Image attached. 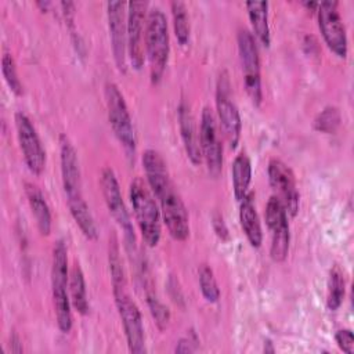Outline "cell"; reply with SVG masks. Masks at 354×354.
Segmentation results:
<instances>
[{
    "instance_id": "1",
    "label": "cell",
    "mask_w": 354,
    "mask_h": 354,
    "mask_svg": "<svg viewBox=\"0 0 354 354\" xmlns=\"http://www.w3.org/2000/svg\"><path fill=\"white\" fill-rule=\"evenodd\" d=\"M142 167L153 196L159 201L162 218L169 234L176 241H185L189 235V220L187 207L176 191L167 166L162 155L155 149H145Z\"/></svg>"
},
{
    "instance_id": "2",
    "label": "cell",
    "mask_w": 354,
    "mask_h": 354,
    "mask_svg": "<svg viewBox=\"0 0 354 354\" xmlns=\"http://www.w3.org/2000/svg\"><path fill=\"white\" fill-rule=\"evenodd\" d=\"M109 270L112 279V292L115 304L123 324L127 346L131 353L141 354L145 351V333L140 308L127 290L126 275L119 254V245L115 236L109 241Z\"/></svg>"
},
{
    "instance_id": "3",
    "label": "cell",
    "mask_w": 354,
    "mask_h": 354,
    "mask_svg": "<svg viewBox=\"0 0 354 354\" xmlns=\"http://www.w3.org/2000/svg\"><path fill=\"white\" fill-rule=\"evenodd\" d=\"M59 160H61L62 185H64L65 195L68 198L66 201H68L71 214L75 218L83 235L88 239H95L98 235L97 225L83 198L77 153L71 140L65 134L59 136Z\"/></svg>"
},
{
    "instance_id": "4",
    "label": "cell",
    "mask_w": 354,
    "mask_h": 354,
    "mask_svg": "<svg viewBox=\"0 0 354 354\" xmlns=\"http://www.w3.org/2000/svg\"><path fill=\"white\" fill-rule=\"evenodd\" d=\"M69 289V270H68V249L62 239L57 241L53 248L51 264V290L53 303L57 318V325L62 333L72 329V311Z\"/></svg>"
},
{
    "instance_id": "5",
    "label": "cell",
    "mask_w": 354,
    "mask_h": 354,
    "mask_svg": "<svg viewBox=\"0 0 354 354\" xmlns=\"http://www.w3.org/2000/svg\"><path fill=\"white\" fill-rule=\"evenodd\" d=\"M129 195L144 242L148 246H156L162 232V214L151 188H148L144 181L137 177L130 184Z\"/></svg>"
},
{
    "instance_id": "6",
    "label": "cell",
    "mask_w": 354,
    "mask_h": 354,
    "mask_svg": "<svg viewBox=\"0 0 354 354\" xmlns=\"http://www.w3.org/2000/svg\"><path fill=\"white\" fill-rule=\"evenodd\" d=\"M145 51L149 61L151 80L158 83L165 72L170 51L167 18L160 7L151 8L147 15Z\"/></svg>"
},
{
    "instance_id": "7",
    "label": "cell",
    "mask_w": 354,
    "mask_h": 354,
    "mask_svg": "<svg viewBox=\"0 0 354 354\" xmlns=\"http://www.w3.org/2000/svg\"><path fill=\"white\" fill-rule=\"evenodd\" d=\"M105 101H106L109 124L116 138L119 140V142L123 145V148L129 155L134 153L137 140H136L133 122H131L124 97L115 83L105 84Z\"/></svg>"
},
{
    "instance_id": "8",
    "label": "cell",
    "mask_w": 354,
    "mask_h": 354,
    "mask_svg": "<svg viewBox=\"0 0 354 354\" xmlns=\"http://www.w3.org/2000/svg\"><path fill=\"white\" fill-rule=\"evenodd\" d=\"M236 40H238V51H239V59L242 65L246 93L254 105H260L263 93H261L260 57H259L257 43L254 40L253 33L246 28H241L238 30Z\"/></svg>"
},
{
    "instance_id": "9",
    "label": "cell",
    "mask_w": 354,
    "mask_h": 354,
    "mask_svg": "<svg viewBox=\"0 0 354 354\" xmlns=\"http://www.w3.org/2000/svg\"><path fill=\"white\" fill-rule=\"evenodd\" d=\"M216 108L218 113V119L223 126V131L227 137L230 147L234 149L241 138V115L239 111L232 101L231 95V84L227 72H221L216 84Z\"/></svg>"
},
{
    "instance_id": "10",
    "label": "cell",
    "mask_w": 354,
    "mask_h": 354,
    "mask_svg": "<svg viewBox=\"0 0 354 354\" xmlns=\"http://www.w3.org/2000/svg\"><path fill=\"white\" fill-rule=\"evenodd\" d=\"M100 184H101V192H102L104 201L106 203V207H108L111 216L115 218V221L120 225L122 231L124 232V239H126L127 246H134V242H136L134 228L130 221L127 207L123 202L118 178L111 167L102 169L101 177H100Z\"/></svg>"
},
{
    "instance_id": "11",
    "label": "cell",
    "mask_w": 354,
    "mask_h": 354,
    "mask_svg": "<svg viewBox=\"0 0 354 354\" xmlns=\"http://www.w3.org/2000/svg\"><path fill=\"white\" fill-rule=\"evenodd\" d=\"M318 26L326 46L340 58L347 55V33L337 1H322L317 7Z\"/></svg>"
},
{
    "instance_id": "12",
    "label": "cell",
    "mask_w": 354,
    "mask_h": 354,
    "mask_svg": "<svg viewBox=\"0 0 354 354\" xmlns=\"http://www.w3.org/2000/svg\"><path fill=\"white\" fill-rule=\"evenodd\" d=\"M266 223L271 234L270 256L274 261L281 263L288 257L290 234L288 213L282 202L275 195H271L266 205Z\"/></svg>"
},
{
    "instance_id": "13",
    "label": "cell",
    "mask_w": 354,
    "mask_h": 354,
    "mask_svg": "<svg viewBox=\"0 0 354 354\" xmlns=\"http://www.w3.org/2000/svg\"><path fill=\"white\" fill-rule=\"evenodd\" d=\"M199 144L210 176L218 177L223 169V144L218 136L216 116L209 106H205L201 115Z\"/></svg>"
},
{
    "instance_id": "14",
    "label": "cell",
    "mask_w": 354,
    "mask_h": 354,
    "mask_svg": "<svg viewBox=\"0 0 354 354\" xmlns=\"http://www.w3.org/2000/svg\"><path fill=\"white\" fill-rule=\"evenodd\" d=\"M268 181L274 195L282 202L288 216L295 217L299 210V191L292 169L278 158H272L267 167Z\"/></svg>"
},
{
    "instance_id": "15",
    "label": "cell",
    "mask_w": 354,
    "mask_h": 354,
    "mask_svg": "<svg viewBox=\"0 0 354 354\" xmlns=\"http://www.w3.org/2000/svg\"><path fill=\"white\" fill-rule=\"evenodd\" d=\"M15 127L18 142L28 169L33 174H40L46 165V152L32 120L26 113L19 111L15 113Z\"/></svg>"
},
{
    "instance_id": "16",
    "label": "cell",
    "mask_w": 354,
    "mask_h": 354,
    "mask_svg": "<svg viewBox=\"0 0 354 354\" xmlns=\"http://www.w3.org/2000/svg\"><path fill=\"white\" fill-rule=\"evenodd\" d=\"M127 53L131 65L140 69L144 64L145 25H147V1L127 3Z\"/></svg>"
},
{
    "instance_id": "17",
    "label": "cell",
    "mask_w": 354,
    "mask_h": 354,
    "mask_svg": "<svg viewBox=\"0 0 354 354\" xmlns=\"http://www.w3.org/2000/svg\"><path fill=\"white\" fill-rule=\"evenodd\" d=\"M124 7H126V3L123 1L106 3L112 53H113L116 66L120 72H126V55H127L126 54L127 53V22L124 19Z\"/></svg>"
},
{
    "instance_id": "18",
    "label": "cell",
    "mask_w": 354,
    "mask_h": 354,
    "mask_svg": "<svg viewBox=\"0 0 354 354\" xmlns=\"http://www.w3.org/2000/svg\"><path fill=\"white\" fill-rule=\"evenodd\" d=\"M178 126H180V133H181L187 156L194 165H199L202 162L199 133L195 124L194 115L189 106L184 101L180 102L178 105Z\"/></svg>"
},
{
    "instance_id": "19",
    "label": "cell",
    "mask_w": 354,
    "mask_h": 354,
    "mask_svg": "<svg viewBox=\"0 0 354 354\" xmlns=\"http://www.w3.org/2000/svg\"><path fill=\"white\" fill-rule=\"evenodd\" d=\"M239 221H241V227H242L249 243L253 248H260V245L263 242V231H261L260 218H259V214L256 210L253 192H248L245 195V198L241 201Z\"/></svg>"
},
{
    "instance_id": "20",
    "label": "cell",
    "mask_w": 354,
    "mask_h": 354,
    "mask_svg": "<svg viewBox=\"0 0 354 354\" xmlns=\"http://www.w3.org/2000/svg\"><path fill=\"white\" fill-rule=\"evenodd\" d=\"M25 194L40 234L48 235L51 231V212L44 199V195L32 183H25Z\"/></svg>"
},
{
    "instance_id": "21",
    "label": "cell",
    "mask_w": 354,
    "mask_h": 354,
    "mask_svg": "<svg viewBox=\"0 0 354 354\" xmlns=\"http://www.w3.org/2000/svg\"><path fill=\"white\" fill-rule=\"evenodd\" d=\"M248 15L254 35L266 47L270 46V26H268V3L267 1H248Z\"/></svg>"
},
{
    "instance_id": "22",
    "label": "cell",
    "mask_w": 354,
    "mask_h": 354,
    "mask_svg": "<svg viewBox=\"0 0 354 354\" xmlns=\"http://www.w3.org/2000/svg\"><path fill=\"white\" fill-rule=\"evenodd\" d=\"M252 180V163L245 152L236 155L232 163V189L236 201H242L248 194Z\"/></svg>"
},
{
    "instance_id": "23",
    "label": "cell",
    "mask_w": 354,
    "mask_h": 354,
    "mask_svg": "<svg viewBox=\"0 0 354 354\" xmlns=\"http://www.w3.org/2000/svg\"><path fill=\"white\" fill-rule=\"evenodd\" d=\"M69 296L71 303L76 308V311L82 315L88 313V300L86 290V281L80 264L77 261L73 263L69 271Z\"/></svg>"
},
{
    "instance_id": "24",
    "label": "cell",
    "mask_w": 354,
    "mask_h": 354,
    "mask_svg": "<svg viewBox=\"0 0 354 354\" xmlns=\"http://www.w3.org/2000/svg\"><path fill=\"white\" fill-rule=\"evenodd\" d=\"M344 274L339 266H333L329 272L328 279V295H326V307L330 311H336L344 299Z\"/></svg>"
},
{
    "instance_id": "25",
    "label": "cell",
    "mask_w": 354,
    "mask_h": 354,
    "mask_svg": "<svg viewBox=\"0 0 354 354\" xmlns=\"http://www.w3.org/2000/svg\"><path fill=\"white\" fill-rule=\"evenodd\" d=\"M170 7H171L173 26H174L176 37L180 44H185L189 37V19H188L187 7L180 0L171 1Z\"/></svg>"
},
{
    "instance_id": "26",
    "label": "cell",
    "mask_w": 354,
    "mask_h": 354,
    "mask_svg": "<svg viewBox=\"0 0 354 354\" xmlns=\"http://www.w3.org/2000/svg\"><path fill=\"white\" fill-rule=\"evenodd\" d=\"M198 277L203 297L210 303H216L220 299V289L217 286L213 270L207 264H201L198 268Z\"/></svg>"
},
{
    "instance_id": "27",
    "label": "cell",
    "mask_w": 354,
    "mask_h": 354,
    "mask_svg": "<svg viewBox=\"0 0 354 354\" xmlns=\"http://www.w3.org/2000/svg\"><path fill=\"white\" fill-rule=\"evenodd\" d=\"M340 112L336 106H325L314 119V129L317 131L325 133V134H332L337 130L340 124Z\"/></svg>"
},
{
    "instance_id": "28",
    "label": "cell",
    "mask_w": 354,
    "mask_h": 354,
    "mask_svg": "<svg viewBox=\"0 0 354 354\" xmlns=\"http://www.w3.org/2000/svg\"><path fill=\"white\" fill-rule=\"evenodd\" d=\"M145 290H147V301H148V307L151 310L152 317L155 318V322L158 325L159 329H165L167 326V322L170 319V313L169 308L158 299V296L155 295L153 289L151 288V282L145 283Z\"/></svg>"
},
{
    "instance_id": "29",
    "label": "cell",
    "mask_w": 354,
    "mask_h": 354,
    "mask_svg": "<svg viewBox=\"0 0 354 354\" xmlns=\"http://www.w3.org/2000/svg\"><path fill=\"white\" fill-rule=\"evenodd\" d=\"M1 72H3V76H4L8 87L11 88V91L15 93L17 95H21L24 93V86L18 77L15 61H14L12 55L8 53H4L3 58H1Z\"/></svg>"
},
{
    "instance_id": "30",
    "label": "cell",
    "mask_w": 354,
    "mask_h": 354,
    "mask_svg": "<svg viewBox=\"0 0 354 354\" xmlns=\"http://www.w3.org/2000/svg\"><path fill=\"white\" fill-rule=\"evenodd\" d=\"M335 339L342 351L346 354L354 353V335L350 329H339L335 335Z\"/></svg>"
},
{
    "instance_id": "31",
    "label": "cell",
    "mask_w": 354,
    "mask_h": 354,
    "mask_svg": "<svg viewBox=\"0 0 354 354\" xmlns=\"http://www.w3.org/2000/svg\"><path fill=\"white\" fill-rule=\"evenodd\" d=\"M213 228H214V231L217 232V235L220 238H227L228 230H227V227H225V224L223 221V217L218 213H216L213 216Z\"/></svg>"
},
{
    "instance_id": "32",
    "label": "cell",
    "mask_w": 354,
    "mask_h": 354,
    "mask_svg": "<svg viewBox=\"0 0 354 354\" xmlns=\"http://www.w3.org/2000/svg\"><path fill=\"white\" fill-rule=\"evenodd\" d=\"M195 343H196V340L192 342L189 337H184L178 342V344L176 347V351L177 353H192L195 350V346H194Z\"/></svg>"
}]
</instances>
